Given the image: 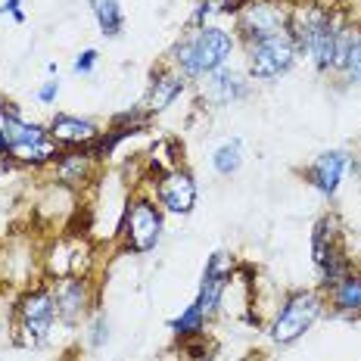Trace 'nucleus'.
Returning a JSON list of instances; mask_svg holds the SVG:
<instances>
[{
  "instance_id": "7",
  "label": "nucleus",
  "mask_w": 361,
  "mask_h": 361,
  "mask_svg": "<svg viewBox=\"0 0 361 361\" xmlns=\"http://www.w3.org/2000/svg\"><path fill=\"white\" fill-rule=\"evenodd\" d=\"M54 314H56V302L47 290L28 293L19 305V321H22V340L28 345H41L50 336L54 327Z\"/></svg>"
},
{
  "instance_id": "9",
  "label": "nucleus",
  "mask_w": 361,
  "mask_h": 361,
  "mask_svg": "<svg viewBox=\"0 0 361 361\" xmlns=\"http://www.w3.org/2000/svg\"><path fill=\"white\" fill-rule=\"evenodd\" d=\"M228 277H231L228 259H224V252H215L212 259H209L206 271H202V287H200V299H197L200 312L206 314V318L218 308V302H221V293L228 287Z\"/></svg>"
},
{
  "instance_id": "26",
  "label": "nucleus",
  "mask_w": 361,
  "mask_h": 361,
  "mask_svg": "<svg viewBox=\"0 0 361 361\" xmlns=\"http://www.w3.org/2000/svg\"><path fill=\"white\" fill-rule=\"evenodd\" d=\"M4 10H10V13H13V16H16V19H22V10H19V0H6V4H4Z\"/></svg>"
},
{
  "instance_id": "19",
  "label": "nucleus",
  "mask_w": 361,
  "mask_h": 361,
  "mask_svg": "<svg viewBox=\"0 0 361 361\" xmlns=\"http://www.w3.org/2000/svg\"><path fill=\"white\" fill-rule=\"evenodd\" d=\"M94 16L100 22L103 35L116 37L122 32V6H118L116 0H94Z\"/></svg>"
},
{
  "instance_id": "10",
  "label": "nucleus",
  "mask_w": 361,
  "mask_h": 361,
  "mask_svg": "<svg viewBox=\"0 0 361 361\" xmlns=\"http://www.w3.org/2000/svg\"><path fill=\"white\" fill-rule=\"evenodd\" d=\"M327 22H330V16L321 10V6H299V10L290 16V25H287L296 50H305L308 54L312 41L321 35V28H324Z\"/></svg>"
},
{
  "instance_id": "15",
  "label": "nucleus",
  "mask_w": 361,
  "mask_h": 361,
  "mask_svg": "<svg viewBox=\"0 0 361 361\" xmlns=\"http://www.w3.org/2000/svg\"><path fill=\"white\" fill-rule=\"evenodd\" d=\"M312 250H314V262H318V268H324L330 259L340 255V250H336V221L334 218H321L318 221L314 237H312Z\"/></svg>"
},
{
  "instance_id": "17",
  "label": "nucleus",
  "mask_w": 361,
  "mask_h": 361,
  "mask_svg": "<svg viewBox=\"0 0 361 361\" xmlns=\"http://www.w3.org/2000/svg\"><path fill=\"white\" fill-rule=\"evenodd\" d=\"M180 87H184L180 75H159V78L153 81V87H149V109L153 112L165 109L180 94Z\"/></svg>"
},
{
  "instance_id": "23",
  "label": "nucleus",
  "mask_w": 361,
  "mask_h": 361,
  "mask_svg": "<svg viewBox=\"0 0 361 361\" xmlns=\"http://www.w3.org/2000/svg\"><path fill=\"white\" fill-rule=\"evenodd\" d=\"M94 66H97V50H85V54L75 59V72H81V75H87Z\"/></svg>"
},
{
  "instance_id": "21",
  "label": "nucleus",
  "mask_w": 361,
  "mask_h": 361,
  "mask_svg": "<svg viewBox=\"0 0 361 361\" xmlns=\"http://www.w3.org/2000/svg\"><path fill=\"white\" fill-rule=\"evenodd\" d=\"M202 324H206V314H202L200 305L193 302L178 321H171V330H175L178 336H193V334H200V330H202Z\"/></svg>"
},
{
  "instance_id": "14",
  "label": "nucleus",
  "mask_w": 361,
  "mask_h": 361,
  "mask_svg": "<svg viewBox=\"0 0 361 361\" xmlns=\"http://www.w3.org/2000/svg\"><path fill=\"white\" fill-rule=\"evenodd\" d=\"M336 69H345V75L361 85V32H355V28H343Z\"/></svg>"
},
{
  "instance_id": "12",
  "label": "nucleus",
  "mask_w": 361,
  "mask_h": 361,
  "mask_svg": "<svg viewBox=\"0 0 361 361\" xmlns=\"http://www.w3.org/2000/svg\"><path fill=\"white\" fill-rule=\"evenodd\" d=\"M50 134H54L56 144L78 147V144H90V140L97 137V128L78 116H56L54 122H50Z\"/></svg>"
},
{
  "instance_id": "5",
  "label": "nucleus",
  "mask_w": 361,
  "mask_h": 361,
  "mask_svg": "<svg viewBox=\"0 0 361 361\" xmlns=\"http://www.w3.org/2000/svg\"><path fill=\"white\" fill-rule=\"evenodd\" d=\"M162 237V215L149 200H134L125 212V240L134 252H149Z\"/></svg>"
},
{
  "instance_id": "20",
  "label": "nucleus",
  "mask_w": 361,
  "mask_h": 361,
  "mask_svg": "<svg viewBox=\"0 0 361 361\" xmlns=\"http://www.w3.org/2000/svg\"><path fill=\"white\" fill-rule=\"evenodd\" d=\"M218 175H234V171L240 169V162H243V149H240V140H231V144L218 147L215 156H212Z\"/></svg>"
},
{
  "instance_id": "11",
  "label": "nucleus",
  "mask_w": 361,
  "mask_h": 361,
  "mask_svg": "<svg viewBox=\"0 0 361 361\" xmlns=\"http://www.w3.org/2000/svg\"><path fill=\"white\" fill-rule=\"evenodd\" d=\"M345 162H349V159H345V153H340V149L318 156V159H314V165L308 169V180H312V184L318 187L321 193L334 197V193L340 190V180H343Z\"/></svg>"
},
{
  "instance_id": "4",
  "label": "nucleus",
  "mask_w": 361,
  "mask_h": 361,
  "mask_svg": "<svg viewBox=\"0 0 361 361\" xmlns=\"http://www.w3.org/2000/svg\"><path fill=\"white\" fill-rule=\"evenodd\" d=\"M293 59H296V44L290 32L250 44V72L255 78H277L290 69Z\"/></svg>"
},
{
  "instance_id": "8",
  "label": "nucleus",
  "mask_w": 361,
  "mask_h": 361,
  "mask_svg": "<svg viewBox=\"0 0 361 361\" xmlns=\"http://www.w3.org/2000/svg\"><path fill=\"white\" fill-rule=\"evenodd\" d=\"M159 202L169 212H190L193 202H197V184H193V178L187 175V171H169L162 180H159Z\"/></svg>"
},
{
  "instance_id": "3",
  "label": "nucleus",
  "mask_w": 361,
  "mask_h": 361,
  "mask_svg": "<svg viewBox=\"0 0 361 361\" xmlns=\"http://www.w3.org/2000/svg\"><path fill=\"white\" fill-rule=\"evenodd\" d=\"M318 314H321L318 293H293L287 302H283L281 314L274 318V324H271V340L281 345L296 343L299 336L318 321Z\"/></svg>"
},
{
  "instance_id": "6",
  "label": "nucleus",
  "mask_w": 361,
  "mask_h": 361,
  "mask_svg": "<svg viewBox=\"0 0 361 361\" xmlns=\"http://www.w3.org/2000/svg\"><path fill=\"white\" fill-rule=\"evenodd\" d=\"M290 25V16L281 4H271V0H252L243 6L240 13V32L246 35V41H265V37L283 35Z\"/></svg>"
},
{
  "instance_id": "1",
  "label": "nucleus",
  "mask_w": 361,
  "mask_h": 361,
  "mask_svg": "<svg viewBox=\"0 0 361 361\" xmlns=\"http://www.w3.org/2000/svg\"><path fill=\"white\" fill-rule=\"evenodd\" d=\"M231 50H234V37H231V32L206 25L180 44L175 59H178L180 69H184V75H212L228 63Z\"/></svg>"
},
{
  "instance_id": "2",
  "label": "nucleus",
  "mask_w": 361,
  "mask_h": 361,
  "mask_svg": "<svg viewBox=\"0 0 361 361\" xmlns=\"http://www.w3.org/2000/svg\"><path fill=\"white\" fill-rule=\"evenodd\" d=\"M4 134H6V153L16 156L19 162H47L56 156V140L47 128L25 122L13 103H4Z\"/></svg>"
},
{
  "instance_id": "25",
  "label": "nucleus",
  "mask_w": 361,
  "mask_h": 361,
  "mask_svg": "<svg viewBox=\"0 0 361 361\" xmlns=\"http://www.w3.org/2000/svg\"><path fill=\"white\" fill-rule=\"evenodd\" d=\"M103 321H97V327H94V336H90V340H94V345H103Z\"/></svg>"
},
{
  "instance_id": "22",
  "label": "nucleus",
  "mask_w": 361,
  "mask_h": 361,
  "mask_svg": "<svg viewBox=\"0 0 361 361\" xmlns=\"http://www.w3.org/2000/svg\"><path fill=\"white\" fill-rule=\"evenodd\" d=\"M59 175L66 180H72V175H85V159L81 156H72V159L63 162V169H59Z\"/></svg>"
},
{
  "instance_id": "16",
  "label": "nucleus",
  "mask_w": 361,
  "mask_h": 361,
  "mask_svg": "<svg viewBox=\"0 0 361 361\" xmlns=\"http://www.w3.org/2000/svg\"><path fill=\"white\" fill-rule=\"evenodd\" d=\"M334 305L340 312H361V274H345L334 287Z\"/></svg>"
},
{
  "instance_id": "13",
  "label": "nucleus",
  "mask_w": 361,
  "mask_h": 361,
  "mask_svg": "<svg viewBox=\"0 0 361 361\" xmlns=\"http://www.w3.org/2000/svg\"><path fill=\"white\" fill-rule=\"evenodd\" d=\"M54 302H56V314H63L66 321H75L81 312H85V305H87L85 283H81V281H63L56 287Z\"/></svg>"
},
{
  "instance_id": "18",
  "label": "nucleus",
  "mask_w": 361,
  "mask_h": 361,
  "mask_svg": "<svg viewBox=\"0 0 361 361\" xmlns=\"http://www.w3.org/2000/svg\"><path fill=\"white\" fill-rule=\"evenodd\" d=\"M243 94H246V85H243V78H240V75L221 72V69L215 72V78H212V100H215V103L240 100Z\"/></svg>"
},
{
  "instance_id": "24",
  "label": "nucleus",
  "mask_w": 361,
  "mask_h": 361,
  "mask_svg": "<svg viewBox=\"0 0 361 361\" xmlns=\"http://www.w3.org/2000/svg\"><path fill=\"white\" fill-rule=\"evenodd\" d=\"M56 94H59V85H56V81H47V85L37 90V100H41V103H54Z\"/></svg>"
}]
</instances>
